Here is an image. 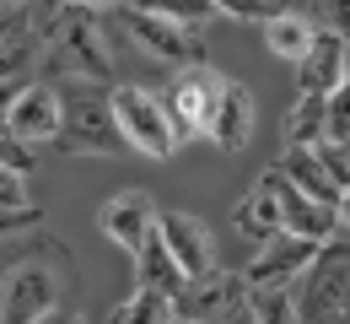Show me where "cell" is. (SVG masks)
<instances>
[{
  "label": "cell",
  "mask_w": 350,
  "mask_h": 324,
  "mask_svg": "<svg viewBox=\"0 0 350 324\" xmlns=\"http://www.w3.org/2000/svg\"><path fill=\"white\" fill-rule=\"evenodd\" d=\"M76 303V254L33 232L0 260V319L5 324H33V319H65Z\"/></svg>",
  "instance_id": "cell-1"
},
{
  "label": "cell",
  "mask_w": 350,
  "mask_h": 324,
  "mask_svg": "<svg viewBox=\"0 0 350 324\" xmlns=\"http://www.w3.org/2000/svg\"><path fill=\"white\" fill-rule=\"evenodd\" d=\"M38 27H44V71L49 76H81V82L113 87V49H108L113 27H108V11L65 5L54 16H38Z\"/></svg>",
  "instance_id": "cell-2"
},
{
  "label": "cell",
  "mask_w": 350,
  "mask_h": 324,
  "mask_svg": "<svg viewBox=\"0 0 350 324\" xmlns=\"http://www.w3.org/2000/svg\"><path fill=\"white\" fill-rule=\"evenodd\" d=\"M54 146L70 151V157H130V140H124L119 114H113V87L70 76V87H65V125H59Z\"/></svg>",
  "instance_id": "cell-3"
},
{
  "label": "cell",
  "mask_w": 350,
  "mask_h": 324,
  "mask_svg": "<svg viewBox=\"0 0 350 324\" xmlns=\"http://www.w3.org/2000/svg\"><path fill=\"white\" fill-rule=\"evenodd\" d=\"M297 319H350V232H329L297 276Z\"/></svg>",
  "instance_id": "cell-4"
},
{
  "label": "cell",
  "mask_w": 350,
  "mask_h": 324,
  "mask_svg": "<svg viewBox=\"0 0 350 324\" xmlns=\"http://www.w3.org/2000/svg\"><path fill=\"white\" fill-rule=\"evenodd\" d=\"M108 22L140 44L151 60H162V65H205V38H200V27H183L173 16H157V11H146V5H113L108 11Z\"/></svg>",
  "instance_id": "cell-5"
},
{
  "label": "cell",
  "mask_w": 350,
  "mask_h": 324,
  "mask_svg": "<svg viewBox=\"0 0 350 324\" xmlns=\"http://www.w3.org/2000/svg\"><path fill=\"white\" fill-rule=\"evenodd\" d=\"M113 114H119V130L130 140V151L140 157H173L178 136H173V119H167V103L162 92H146V87H113Z\"/></svg>",
  "instance_id": "cell-6"
},
{
  "label": "cell",
  "mask_w": 350,
  "mask_h": 324,
  "mask_svg": "<svg viewBox=\"0 0 350 324\" xmlns=\"http://www.w3.org/2000/svg\"><path fill=\"white\" fill-rule=\"evenodd\" d=\"M162 103H167L178 146H183V140L205 136V125H211V114H216V103H221V76L211 65H183L173 82L162 87Z\"/></svg>",
  "instance_id": "cell-7"
},
{
  "label": "cell",
  "mask_w": 350,
  "mask_h": 324,
  "mask_svg": "<svg viewBox=\"0 0 350 324\" xmlns=\"http://www.w3.org/2000/svg\"><path fill=\"white\" fill-rule=\"evenodd\" d=\"M59 125H65V92L54 87V76H33L22 97L5 108V130L27 146H49L59 140Z\"/></svg>",
  "instance_id": "cell-8"
},
{
  "label": "cell",
  "mask_w": 350,
  "mask_h": 324,
  "mask_svg": "<svg viewBox=\"0 0 350 324\" xmlns=\"http://www.w3.org/2000/svg\"><path fill=\"white\" fill-rule=\"evenodd\" d=\"M178 319H248V281L243 271H211L178 292Z\"/></svg>",
  "instance_id": "cell-9"
},
{
  "label": "cell",
  "mask_w": 350,
  "mask_h": 324,
  "mask_svg": "<svg viewBox=\"0 0 350 324\" xmlns=\"http://www.w3.org/2000/svg\"><path fill=\"white\" fill-rule=\"evenodd\" d=\"M312 254H318V238H302V232H275V238H264L259 254L248 260V271L243 281L248 286H297L307 265H312Z\"/></svg>",
  "instance_id": "cell-10"
},
{
  "label": "cell",
  "mask_w": 350,
  "mask_h": 324,
  "mask_svg": "<svg viewBox=\"0 0 350 324\" xmlns=\"http://www.w3.org/2000/svg\"><path fill=\"white\" fill-rule=\"evenodd\" d=\"M157 200L146 195V189H124V195H113V200H103V211H97V227L108 232L124 254H140L146 249V238L157 232Z\"/></svg>",
  "instance_id": "cell-11"
},
{
  "label": "cell",
  "mask_w": 350,
  "mask_h": 324,
  "mask_svg": "<svg viewBox=\"0 0 350 324\" xmlns=\"http://www.w3.org/2000/svg\"><path fill=\"white\" fill-rule=\"evenodd\" d=\"M345 76H350V38H340L334 27H318V33H312V49L297 60V92L329 97Z\"/></svg>",
  "instance_id": "cell-12"
},
{
  "label": "cell",
  "mask_w": 350,
  "mask_h": 324,
  "mask_svg": "<svg viewBox=\"0 0 350 324\" xmlns=\"http://www.w3.org/2000/svg\"><path fill=\"white\" fill-rule=\"evenodd\" d=\"M157 232L167 238V249L178 254V265L189 271V281H200V276L216 271V238H211V227H205L200 216H189V211H162V216H157Z\"/></svg>",
  "instance_id": "cell-13"
},
{
  "label": "cell",
  "mask_w": 350,
  "mask_h": 324,
  "mask_svg": "<svg viewBox=\"0 0 350 324\" xmlns=\"http://www.w3.org/2000/svg\"><path fill=\"white\" fill-rule=\"evenodd\" d=\"M269 184L280 195V216H286V232H302V238H329V232H340V211L334 205H323V200H312L307 189H297L280 168H269Z\"/></svg>",
  "instance_id": "cell-14"
},
{
  "label": "cell",
  "mask_w": 350,
  "mask_h": 324,
  "mask_svg": "<svg viewBox=\"0 0 350 324\" xmlns=\"http://www.w3.org/2000/svg\"><path fill=\"white\" fill-rule=\"evenodd\" d=\"M205 136L216 140L221 151H243L248 136H254V97L243 82H221V103L216 114H211V125H205Z\"/></svg>",
  "instance_id": "cell-15"
},
{
  "label": "cell",
  "mask_w": 350,
  "mask_h": 324,
  "mask_svg": "<svg viewBox=\"0 0 350 324\" xmlns=\"http://www.w3.org/2000/svg\"><path fill=\"white\" fill-rule=\"evenodd\" d=\"M232 227L243 232V238H254V243H264V238H275V232L286 227L280 195H275V184H269V173H259V184L243 195V205L232 211Z\"/></svg>",
  "instance_id": "cell-16"
},
{
  "label": "cell",
  "mask_w": 350,
  "mask_h": 324,
  "mask_svg": "<svg viewBox=\"0 0 350 324\" xmlns=\"http://www.w3.org/2000/svg\"><path fill=\"white\" fill-rule=\"evenodd\" d=\"M275 168H280V173H286V179H291L297 189H307L312 200H323V205H340V195H345V189L334 184V173L323 168L318 146H291V151H286Z\"/></svg>",
  "instance_id": "cell-17"
},
{
  "label": "cell",
  "mask_w": 350,
  "mask_h": 324,
  "mask_svg": "<svg viewBox=\"0 0 350 324\" xmlns=\"http://www.w3.org/2000/svg\"><path fill=\"white\" fill-rule=\"evenodd\" d=\"M135 281H140V286H162V292H173V297L189 286V271L178 265V254L167 249V238H162V232H151V238H146V249L135 254Z\"/></svg>",
  "instance_id": "cell-18"
},
{
  "label": "cell",
  "mask_w": 350,
  "mask_h": 324,
  "mask_svg": "<svg viewBox=\"0 0 350 324\" xmlns=\"http://www.w3.org/2000/svg\"><path fill=\"white\" fill-rule=\"evenodd\" d=\"M312 22H307L302 11H269L264 16V44H269V54H280V60H302L307 49H312Z\"/></svg>",
  "instance_id": "cell-19"
},
{
  "label": "cell",
  "mask_w": 350,
  "mask_h": 324,
  "mask_svg": "<svg viewBox=\"0 0 350 324\" xmlns=\"http://www.w3.org/2000/svg\"><path fill=\"white\" fill-rule=\"evenodd\" d=\"M323 136H329V97L302 92L297 108H291V119H286V140L291 146H318Z\"/></svg>",
  "instance_id": "cell-20"
},
{
  "label": "cell",
  "mask_w": 350,
  "mask_h": 324,
  "mask_svg": "<svg viewBox=\"0 0 350 324\" xmlns=\"http://www.w3.org/2000/svg\"><path fill=\"white\" fill-rule=\"evenodd\" d=\"M113 324H130V319H178V297L173 292H162V286H140L135 281V292L108 314Z\"/></svg>",
  "instance_id": "cell-21"
},
{
  "label": "cell",
  "mask_w": 350,
  "mask_h": 324,
  "mask_svg": "<svg viewBox=\"0 0 350 324\" xmlns=\"http://www.w3.org/2000/svg\"><path fill=\"white\" fill-rule=\"evenodd\" d=\"M248 319H297V286H248Z\"/></svg>",
  "instance_id": "cell-22"
},
{
  "label": "cell",
  "mask_w": 350,
  "mask_h": 324,
  "mask_svg": "<svg viewBox=\"0 0 350 324\" xmlns=\"http://www.w3.org/2000/svg\"><path fill=\"white\" fill-rule=\"evenodd\" d=\"M124 5H146V11L173 16V22H183V27H205V22L216 16V0H124Z\"/></svg>",
  "instance_id": "cell-23"
},
{
  "label": "cell",
  "mask_w": 350,
  "mask_h": 324,
  "mask_svg": "<svg viewBox=\"0 0 350 324\" xmlns=\"http://www.w3.org/2000/svg\"><path fill=\"white\" fill-rule=\"evenodd\" d=\"M318 157H323V168L334 173V184L340 189H350V140H318Z\"/></svg>",
  "instance_id": "cell-24"
},
{
  "label": "cell",
  "mask_w": 350,
  "mask_h": 324,
  "mask_svg": "<svg viewBox=\"0 0 350 324\" xmlns=\"http://www.w3.org/2000/svg\"><path fill=\"white\" fill-rule=\"evenodd\" d=\"M307 11H312L323 27H334L340 38H350V0H307Z\"/></svg>",
  "instance_id": "cell-25"
},
{
  "label": "cell",
  "mask_w": 350,
  "mask_h": 324,
  "mask_svg": "<svg viewBox=\"0 0 350 324\" xmlns=\"http://www.w3.org/2000/svg\"><path fill=\"white\" fill-rule=\"evenodd\" d=\"M334 211H340V232H350V189L340 195V205H334Z\"/></svg>",
  "instance_id": "cell-26"
},
{
  "label": "cell",
  "mask_w": 350,
  "mask_h": 324,
  "mask_svg": "<svg viewBox=\"0 0 350 324\" xmlns=\"http://www.w3.org/2000/svg\"><path fill=\"white\" fill-rule=\"evenodd\" d=\"M264 5H269V11H280V5H286V0H264Z\"/></svg>",
  "instance_id": "cell-27"
},
{
  "label": "cell",
  "mask_w": 350,
  "mask_h": 324,
  "mask_svg": "<svg viewBox=\"0 0 350 324\" xmlns=\"http://www.w3.org/2000/svg\"><path fill=\"white\" fill-rule=\"evenodd\" d=\"M0 136H11V130H5V114H0Z\"/></svg>",
  "instance_id": "cell-28"
}]
</instances>
